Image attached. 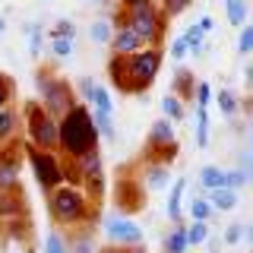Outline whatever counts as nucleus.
Listing matches in <instances>:
<instances>
[{
    "mask_svg": "<svg viewBox=\"0 0 253 253\" xmlns=\"http://www.w3.org/2000/svg\"><path fill=\"white\" fill-rule=\"evenodd\" d=\"M158 67H162V54L152 47V51H136L133 57H114L108 63V73L121 92H146L155 83Z\"/></svg>",
    "mask_w": 253,
    "mask_h": 253,
    "instance_id": "nucleus-1",
    "label": "nucleus"
},
{
    "mask_svg": "<svg viewBox=\"0 0 253 253\" xmlns=\"http://www.w3.org/2000/svg\"><path fill=\"white\" fill-rule=\"evenodd\" d=\"M95 142H98V130L92 124V114L83 105H73L57 121V146H63L70 158H83L95 149Z\"/></svg>",
    "mask_w": 253,
    "mask_h": 253,
    "instance_id": "nucleus-2",
    "label": "nucleus"
},
{
    "mask_svg": "<svg viewBox=\"0 0 253 253\" xmlns=\"http://www.w3.org/2000/svg\"><path fill=\"white\" fill-rule=\"evenodd\" d=\"M47 209H51L57 225H76V221H85V215H89V200L76 187H57L51 193Z\"/></svg>",
    "mask_w": 253,
    "mask_h": 253,
    "instance_id": "nucleus-3",
    "label": "nucleus"
},
{
    "mask_svg": "<svg viewBox=\"0 0 253 253\" xmlns=\"http://www.w3.org/2000/svg\"><path fill=\"white\" fill-rule=\"evenodd\" d=\"M26 126H29V139L32 149H42V152H51L57 146V117H51L42 105H26Z\"/></svg>",
    "mask_w": 253,
    "mask_h": 253,
    "instance_id": "nucleus-4",
    "label": "nucleus"
},
{
    "mask_svg": "<svg viewBox=\"0 0 253 253\" xmlns=\"http://www.w3.org/2000/svg\"><path fill=\"white\" fill-rule=\"evenodd\" d=\"M35 85H38V92H42V108L47 111V114H67L70 108L76 105L73 101V92H70V85L63 83V79L57 76H51V73H38L35 76Z\"/></svg>",
    "mask_w": 253,
    "mask_h": 253,
    "instance_id": "nucleus-5",
    "label": "nucleus"
},
{
    "mask_svg": "<svg viewBox=\"0 0 253 253\" xmlns=\"http://www.w3.org/2000/svg\"><path fill=\"white\" fill-rule=\"evenodd\" d=\"M29 162H32V171H35V180L42 184L44 190H57L63 187V180H67V174H63L60 162L54 152H42V149H29Z\"/></svg>",
    "mask_w": 253,
    "mask_h": 253,
    "instance_id": "nucleus-6",
    "label": "nucleus"
},
{
    "mask_svg": "<svg viewBox=\"0 0 253 253\" xmlns=\"http://www.w3.org/2000/svg\"><path fill=\"white\" fill-rule=\"evenodd\" d=\"M105 234L114 247H139L142 244V228L126 215H108L105 218Z\"/></svg>",
    "mask_w": 253,
    "mask_h": 253,
    "instance_id": "nucleus-7",
    "label": "nucleus"
},
{
    "mask_svg": "<svg viewBox=\"0 0 253 253\" xmlns=\"http://www.w3.org/2000/svg\"><path fill=\"white\" fill-rule=\"evenodd\" d=\"M124 26H130L133 32H136V38H139L142 44H146V42H155L158 32H162V26H158V13H155V6H152V3H139V6H133Z\"/></svg>",
    "mask_w": 253,
    "mask_h": 253,
    "instance_id": "nucleus-8",
    "label": "nucleus"
},
{
    "mask_svg": "<svg viewBox=\"0 0 253 253\" xmlns=\"http://www.w3.org/2000/svg\"><path fill=\"white\" fill-rule=\"evenodd\" d=\"M19 168H22V152H19V146H0V193L16 190Z\"/></svg>",
    "mask_w": 253,
    "mask_h": 253,
    "instance_id": "nucleus-9",
    "label": "nucleus"
},
{
    "mask_svg": "<svg viewBox=\"0 0 253 253\" xmlns=\"http://www.w3.org/2000/svg\"><path fill=\"white\" fill-rule=\"evenodd\" d=\"M215 29V22H212V16H200V19L193 22L187 32H184V42H187V51L193 54V57H203L206 44H203V35H209V32Z\"/></svg>",
    "mask_w": 253,
    "mask_h": 253,
    "instance_id": "nucleus-10",
    "label": "nucleus"
},
{
    "mask_svg": "<svg viewBox=\"0 0 253 253\" xmlns=\"http://www.w3.org/2000/svg\"><path fill=\"white\" fill-rule=\"evenodd\" d=\"M111 47H114V57H133V54L142 47V42L136 38V32L130 26H117L114 38H111Z\"/></svg>",
    "mask_w": 253,
    "mask_h": 253,
    "instance_id": "nucleus-11",
    "label": "nucleus"
},
{
    "mask_svg": "<svg viewBox=\"0 0 253 253\" xmlns=\"http://www.w3.org/2000/svg\"><path fill=\"white\" fill-rule=\"evenodd\" d=\"M76 171H79L83 180L101 177V152H98V149H92V152H85L83 158H76Z\"/></svg>",
    "mask_w": 253,
    "mask_h": 253,
    "instance_id": "nucleus-12",
    "label": "nucleus"
},
{
    "mask_svg": "<svg viewBox=\"0 0 253 253\" xmlns=\"http://www.w3.org/2000/svg\"><path fill=\"white\" fill-rule=\"evenodd\" d=\"M149 146H174V126H171V121H155L152 124V130H149Z\"/></svg>",
    "mask_w": 253,
    "mask_h": 253,
    "instance_id": "nucleus-13",
    "label": "nucleus"
},
{
    "mask_svg": "<svg viewBox=\"0 0 253 253\" xmlns=\"http://www.w3.org/2000/svg\"><path fill=\"white\" fill-rule=\"evenodd\" d=\"M200 187L203 190H225V171L218 168V165H203L200 171Z\"/></svg>",
    "mask_w": 253,
    "mask_h": 253,
    "instance_id": "nucleus-14",
    "label": "nucleus"
},
{
    "mask_svg": "<svg viewBox=\"0 0 253 253\" xmlns=\"http://www.w3.org/2000/svg\"><path fill=\"white\" fill-rule=\"evenodd\" d=\"M89 105H92V111H98V114H114V101H111V92L105 89V85H98L95 83V89H92V95H89Z\"/></svg>",
    "mask_w": 253,
    "mask_h": 253,
    "instance_id": "nucleus-15",
    "label": "nucleus"
},
{
    "mask_svg": "<svg viewBox=\"0 0 253 253\" xmlns=\"http://www.w3.org/2000/svg\"><path fill=\"white\" fill-rule=\"evenodd\" d=\"M26 212V206H22L19 193H13V190H6V193H0V218H16Z\"/></svg>",
    "mask_w": 253,
    "mask_h": 253,
    "instance_id": "nucleus-16",
    "label": "nucleus"
},
{
    "mask_svg": "<svg viewBox=\"0 0 253 253\" xmlns=\"http://www.w3.org/2000/svg\"><path fill=\"white\" fill-rule=\"evenodd\" d=\"M168 184H171V171H168V165H152V168L146 171V187L152 190V193H155V190H165Z\"/></svg>",
    "mask_w": 253,
    "mask_h": 253,
    "instance_id": "nucleus-17",
    "label": "nucleus"
},
{
    "mask_svg": "<svg viewBox=\"0 0 253 253\" xmlns=\"http://www.w3.org/2000/svg\"><path fill=\"white\" fill-rule=\"evenodd\" d=\"M247 13H250L247 0H225V16H228V26H241V29H244V22H247Z\"/></svg>",
    "mask_w": 253,
    "mask_h": 253,
    "instance_id": "nucleus-18",
    "label": "nucleus"
},
{
    "mask_svg": "<svg viewBox=\"0 0 253 253\" xmlns=\"http://www.w3.org/2000/svg\"><path fill=\"white\" fill-rule=\"evenodd\" d=\"M206 200H209L212 209H218V212H231L234 206H237V193H234V190H212Z\"/></svg>",
    "mask_w": 253,
    "mask_h": 253,
    "instance_id": "nucleus-19",
    "label": "nucleus"
},
{
    "mask_svg": "<svg viewBox=\"0 0 253 253\" xmlns=\"http://www.w3.org/2000/svg\"><path fill=\"white\" fill-rule=\"evenodd\" d=\"M184 190H187V180L177 177V184L171 187V196H168V218H171V221H180V203H184Z\"/></svg>",
    "mask_w": 253,
    "mask_h": 253,
    "instance_id": "nucleus-20",
    "label": "nucleus"
},
{
    "mask_svg": "<svg viewBox=\"0 0 253 253\" xmlns=\"http://www.w3.org/2000/svg\"><path fill=\"white\" fill-rule=\"evenodd\" d=\"M89 38L95 44H111V38H114V26H111L108 19H95L89 26Z\"/></svg>",
    "mask_w": 253,
    "mask_h": 253,
    "instance_id": "nucleus-21",
    "label": "nucleus"
},
{
    "mask_svg": "<svg viewBox=\"0 0 253 253\" xmlns=\"http://www.w3.org/2000/svg\"><path fill=\"white\" fill-rule=\"evenodd\" d=\"M162 111H165V121H171V124L184 121V101H180L177 95H165V98H162Z\"/></svg>",
    "mask_w": 253,
    "mask_h": 253,
    "instance_id": "nucleus-22",
    "label": "nucleus"
},
{
    "mask_svg": "<svg viewBox=\"0 0 253 253\" xmlns=\"http://www.w3.org/2000/svg\"><path fill=\"white\" fill-rule=\"evenodd\" d=\"M187 247H190L187 244V228H180V225L165 237V253H184Z\"/></svg>",
    "mask_w": 253,
    "mask_h": 253,
    "instance_id": "nucleus-23",
    "label": "nucleus"
},
{
    "mask_svg": "<svg viewBox=\"0 0 253 253\" xmlns=\"http://www.w3.org/2000/svg\"><path fill=\"white\" fill-rule=\"evenodd\" d=\"M209 146V111L196 108V149Z\"/></svg>",
    "mask_w": 253,
    "mask_h": 253,
    "instance_id": "nucleus-24",
    "label": "nucleus"
},
{
    "mask_svg": "<svg viewBox=\"0 0 253 253\" xmlns=\"http://www.w3.org/2000/svg\"><path fill=\"white\" fill-rule=\"evenodd\" d=\"M209 241V221H193L187 228V244L190 247H200V244Z\"/></svg>",
    "mask_w": 253,
    "mask_h": 253,
    "instance_id": "nucleus-25",
    "label": "nucleus"
},
{
    "mask_svg": "<svg viewBox=\"0 0 253 253\" xmlns=\"http://www.w3.org/2000/svg\"><path fill=\"white\" fill-rule=\"evenodd\" d=\"M212 206H209V200H206V196H196L193 203H190V215H193V221H209L212 218Z\"/></svg>",
    "mask_w": 253,
    "mask_h": 253,
    "instance_id": "nucleus-26",
    "label": "nucleus"
},
{
    "mask_svg": "<svg viewBox=\"0 0 253 253\" xmlns=\"http://www.w3.org/2000/svg\"><path fill=\"white\" fill-rule=\"evenodd\" d=\"M13 130H16V114L10 108H3L0 111V146H6V139L13 136Z\"/></svg>",
    "mask_w": 253,
    "mask_h": 253,
    "instance_id": "nucleus-27",
    "label": "nucleus"
},
{
    "mask_svg": "<svg viewBox=\"0 0 253 253\" xmlns=\"http://www.w3.org/2000/svg\"><path fill=\"white\" fill-rule=\"evenodd\" d=\"M215 101H218V111H221L225 117H234V114H237V98H234L231 89H221Z\"/></svg>",
    "mask_w": 253,
    "mask_h": 253,
    "instance_id": "nucleus-28",
    "label": "nucleus"
},
{
    "mask_svg": "<svg viewBox=\"0 0 253 253\" xmlns=\"http://www.w3.org/2000/svg\"><path fill=\"white\" fill-rule=\"evenodd\" d=\"M22 32L29 35V47H32V54L38 57V54H42V26H38V22H26Z\"/></svg>",
    "mask_w": 253,
    "mask_h": 253,
    "instance_id": "nucleus-29",
    "label": "nucleus"
},
{
    "mask_svg": "<svg viewBox=\"0 0 253 253\" xmlns=\"http://www.w3.org/2000/svg\"><path fill=\"white\" fill-rule=\"evenodd\" d=\"M92 124H95V130H98V136L114 139V124H111L108 114H98V111H92Z\"/></svg>",
    "mask_w": 253,
    "mask_h": 253,
    "instance_id": "nucleus-30",
    "label": "nucleus"
},
{
    "mask_svg": "<svg viewBox=\"0 0 253 253\" xmlns=\"http://www.w3.org/2000/svg\"><path fill=\"white\" fill-rule=\"evenodd\" d=\"M237 54H241V57H250V54H253V26H244L241 29V38H237Z\"/></svg>",
    "mask_w": 253,
    "mask_h": 253,
    "instance_id": "nucleus-31",
    "label": "nucleus"
},
{
    "mask_svg": "<svg viewBox=\"0 0 253 253\" xmlns=\"http://www.w3.org/2000/svg\"><path fill=\"white\" fill-rule=\"evenodd\" d=\"M67 250H70V253H95V241H92V234H79L73 244H67Z\"/></svg>",
    "mask_w": 253,
    "mask_h": 253,
    "instance_id": "nucleus-32",
    "label": "nucleus"
},
{
    "mask_svg": "<svg viewBox=\"0 0 253 253\" xmlns=\"http://www.w3.org/2000/svg\"><path fill=\"white\" fill-rule=\"evenodd\" d=\"M44 253H70L67 250V241H63L57 231H51V234L44 237Z\"/></svg>",
    "mask_w": 253,
    "mask_h": 253,
    "instance_id": "nucleus-33",
    "label": "nucleus"
},
{
    "mask_svg": "<svg viewBox=\"0 0 253 253\" xmlns=\"http://www.w3.org/2000/svg\"><path fill=\"white\" fill-rule=\"evenodd\" d=\"M51 38H70V42H73V38H76V26H73L70 19H57V26H54Z\"/></svg>",
    "mask_w": 253,
    "mask_h": 253,
    "instance_id": "nucleus-34",
    "label": "nucleus"
},
{
    "mask_svg": "<svg viewBox=\"0 0 253 253\" xmlns=\"http://www.w3.org/2000/svg\"><path fill=\"white\" fill-rule=\"evenodd\" d=\"M51 54L54 57H70L73 54V42L70 38H51Z\"/></svg>",
    "mask_w": 253,
    "mask_h": 253,
    "instance_id": "nucleus-35",
    "label": "nucleus"
},
{
    "mask_svg": "<svg viewBox=\"0 0 253 253\" xmlns=\"http://www.w3.org/2000/svg\"><path fill=\"white\" fill-rule=\"evenodd\" d=\"M244 184H247V177H244L241 168L225 171V190H234V193H237V187H244Z\"/></svg>",
    "mask_w": 253,
    "mask_h": 253,
    "instance_id": "nucleus-36",
    "label": "nucleus"
},
{
    "mask_svg": "<svg viewBox=\"0 0 253 253\" xmlns=\"http://www.w3.org/2000/svg\"><path fill=\"white\" fill-rule=\"evenodd\" d=\"M209 101H212V85L206 83H196V108H209Z\"/></svg>",
    "mask_w": 253,
    "mask_h": 253,
    "instance_id": "nucleus-37",
    "label": "nucleus"
},
{
    "mask_svg": "<svg viewBox=\"0 0 253 253\" xmlns=\"http://www.w3.org/2000/svg\"><path fill=\"white\" fill-rule=\"evenodd\" d=\"M187 54H190V51H187V42H184V35H177V38H174V44H171V57L180 63V60L187 57Z\"/></svg>",
    "mask_w": 253,
    "mask_h": 253,
    "instance_id": "nucleus-38",
    "label": "nucleus"
},
{
    "mask_svg": "<svg viewBox=\"0 0 253 253\" xmlns=\"http://www.w3.org/2000/svg\"><path fill=\"white\" fill-rule=\"evenodd\" d=\"M241 237H244V225H228L225 234H221V241H225V244H237Z\"/></svg>",
    "mask_w": 253,
    "mask_h": 253,
    "instance_id": "nucleus-39",
    "label": "nucleus"
},
{
    "mask_svg": "<svg viewBox=\"0 0 253 253\" xmlns=\"http://www.w3.org/2000/svg\"><path fill=\"white\" fill-rule=\"evenodd\" d=\"M241 171H244V177H247V184H250L253 180V133H250V149H247V158H244Z\"/></svg>",
    "mask_w": 253,
    "mask_h": 253,
    "instance_id": "nucleus-40",
    "label": "nucleus"
},
{
    "mask_svg": "<svg viewBox=\"0 0 253 253\" xmlns=\"http://www.w3.org/2000/svg\"><path fill=\"white\" fill-rule=\"evenodd\" d=\"M190 6V0H165V10H168L171 16H177V13H184Z\"/></svg>",
    "mask_w": 253,
    "mask_h": 253,
    "instance_id": "nucleus-41",
    "label": "nucleus"
},
{
    "mask_svg": "<svg viewBox=\"0 0 253 253\" xmlns=\"http://www.w3.org/2000/svg\"><path fill=\"white\" fill-rule=\"evenodd\" d=\"M6 101H10V79L0 73V111L6 108Z\"/></svg>",
    "mask_w": 253,
    "mask_h": 253,
    "instance_id": "nucleus-42",
    "label": "nucleus"
},
{
    "mask_svg": "<svg viewBox=\"0 0 253 253\" xmlns=\"http://www.w3.org/2000/svg\"><path fill=\"white\" fill-rule=\"evenodd\" d=\"M92 89H95V83H92L89 76H85L83 83H79V95H83V101H89V95H92Z\"/></svg>",
    "mask_w": 253,
    "mask_h": 253,
    "instance_id": "nucleus-43",
    "label": "nucleus"
},
{
    "mask_svg": "<svg viewBox=\"0 0 253 253\" xmlns=\"http://www.w3.org/2000/svg\"><path fill=\"white\" fill-rule=\"evenodd\" d=\"M244 85H247V89H253V63H247V67H244Z\"/></svg>",
    "mask_w": 253,
    "mask_h": 253,
    "instance_id": "nucleus-44",
    "label": "nucleus"
},
{
    "mask_svg": "<svg viewBox=\"0 0 253 253\" xmlns=\"http://www.w3.org/2000/svg\"><path fill=\"white\" fill-rule=\"evenodd\" d=\"M98 253H126L124 247H105V250H98Z\"/></svg>",
    "mask_w": 253,
    "mask_h": 253,
    "instance_id": "nucleus-45",
    "label": "nucleus"
},
{
    "mask_svg": "<svg viewBox=\"0 0 253 253\" xmlns=\"http://www.w3.org/2000/svg\"><path fill=\"white\" fill-rule=\"evenodd\" d=\"M124 3H126V6L133 10V6H139V3H149V0H124Z\"/></svg>",
    "mask_w": 253,
    "mask_h": 253,
    "instance_id": "nucleus-46",
    "label": "nucleus"
},
{
    "mask_svg": "<svg viewBox=\"0 0 253 253\" xmlns=\"http://www.w3.org/2000/svg\"><path fill=\"white\" fill-rule=\"evenodd\" d=\"M244 237H247V241L253 244V228H244Z\"/></svg>",
    "mask_w": 253,
    "mask_h": 253,
    "instance_id": "nucleus-47",
    "label": "nucleus"
},
{
    "mask_svg": "<svg viewBox=\"0 0 253 253\" xmlns=\"http://www.w3.org/2000/svg\"><path fill=\"white\" fill-rule=\"evenodd\" d=\"M3 32H6V19H3V16H0V35H3Z\"/></svg>",
    "mask_w": 253,
    "mask_h": 253,
    "instance_id": "nucleus-48",
    "label": "nucleus"
},
{
    "mask_svg": "<svg viewBox=\"0 0 253 253\" xmlns=\"http://www.w3.org/2000/svg\"><path fill=\"white\" fill-rule=\"evenodd\" d=\"M126 253H146V247H133V250H126Z\"/></svg>",
    "mask_w": 253,
    "mask_h": 253,
    "instance_id": "nucleus-49",
    "label": "nucleus"
},
{
    "mask_svg": "<svg viewBox=\"0 0 253 253\" xmlns=\"http://www.w3.org/2000/svg\"><path fill=\"white\" fill-rule=\"evenodd\" d=\"M89 3H101V0H89Z\"/></svg>",
    "mask_w": 253,
    "mask_h": 253,
    "instance_id": "nucleus-50",
    "label": "nucleus"
}]
</instances>
